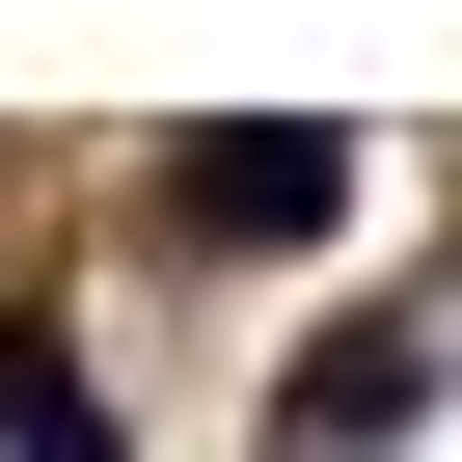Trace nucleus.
Here are the masks:
<instances>
[{"instance_id": "7ed1b4c3", "label": "nucleus", "mask_w": 462, "mask_h": 462, "mask_svg": "<svg viewBox=\"0 0 462 462\" xmlns=\"http://www.w3.org/2000/svg\"><path fill=\"white\" fill-rule=\"evenodd\" d=\"M55 354H82V327H0V462H136V435H109Z\"/></svg>"}, {"instance_id": "f257e3e1", "label": "nucleus", "mask_w": 462, "mask_h": 462, "mask_svg": "<svg viewBox=\"0 0 462 462\" xmlns=\"http://www.w3.org/2000/svg\"><path fill=\"white\" fill-rule=\"evenodd\" d=\"M163 217H190L217 273H245V245H327V217H354V136H190V190H163Z\"/></svg>"}, {"instance_id": "f03ea898", "label": "nucleus", "mask_w": 462, "mask_h": 462, "mask_svg": "<svg viewBox=\"0 0 462 462\" xmlns=\"http://www.w3.org/2000/svg\"><path fill=\"white\" fill-rule=\"evenodd\" d=\"M408 408H435V354H408V327H327V354L273 381V462H381Z\"/></svg>"}]
</instances>
